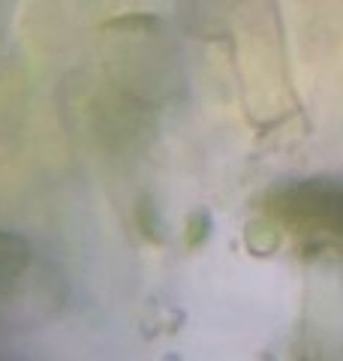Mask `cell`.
Instances as JSON below:
<instances>
[{"label": "cell", "mask_w": 343, "mask_h": 361, "mask_svg": "<svg viewBox=\"0 0 343 361\" xmlns=\"http://www.w3.org/2000/svg\"><path fill=\"white\" fill-rule=\"evenodd\" d=\"M247 241L262 256L343 268V175L277 180L259 196Z\"/></svg>", "instance_id": "cell-1"}]
</instances>
